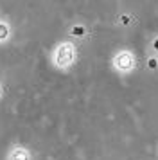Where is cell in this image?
I'll list each match as a JSON object with an SVG mask.
<instances>
[{
	"instance_id": "obj_1",
	"label": "cell",
	"mask_w": 158,
	"mask_h": 160,
	"mask_svg": "<svg viewBox=\"0 0 158 160\" xmlns=\"http://www.w3.org/2000/svg\"><path fill=\"white\" fill-rule=\"evenodd\" d=\"M76 59H77V47L70 40L59 42L52 49V52H50V61H52V65L56 67L57 70H68V68H72L74 63H76Z\"/></svg>"
},
{
	"instance_id": "obj_2",
	"label": "cell",
	"mask_w": 158,
	"mask_h": 160,
	"mask_svg": "<svg viewBox=\"0 0 158 160\" xmlns=\"http://www.w3.org/2000/svg\"><path fill=\"white\" fill-rule=\"evenodd\" d=\"M111 67H113V70L117 74H122V76L131 74L136 68L135 52L129 51V49H121V51H117L113 54V58H111Z\"/></svg>"
},
{
	"instance_id": "obj_3",
	"label": "cell",
	"mask_w": 158,
	"mask_h": 160,
	"mask_svg": "<svg viewBox=\"0 0 158 160\" xmlns=\"http://www.w3.org/2000/svg\"><path fill=\"white\" fill-rule=\"evenodd\" d=\"M7 160H32V153L25 146H13L7 153Z\"/></svg>"
},
{
	"instance_id": "obj_4",
	"label": "cell",
	"mask_w": 158,
	"mask_h": 160,
	"mask_svg": "<svg viewBox=\"0 0 158 160\" xmlns=\"http://www.w3.org/2000/svg\"><path fill=\"white\" fill-rule=\"evenodd\" d=\"M13 36V27H11V23L7 22V20H2L0 18V45L7 43L9 40Z\"/></svg>"
},
{
	"instance_id": "obj_5",
	"label": "cell",
	"mask_w": 158,
	"mask_h": 160,
	"mask_svg": "<svg viewBox=\"0 0 158 160\" xmlns=\"http://www.w3.org/2000/svg\"><path fill=\"white\" fill-rule=\"evenodd\" d=\"M70 34L72 36H79V38H83L86 34V29H85V25H81V23H77V25H74L70 29Z\"/></svg>"
},
{
	"instance_id": "obj_6",
	"label": "cell",
	"mask_w": 158,
	"mask_h": 160,
	"mask_svg": "<svg viewBox=\"0 0 158 160\" xmlns=\"http://www.w3.org/2000/svg\"><path fill=\"white\" fill-rule=\"evenodd\" d=\"M151 68H153V70L156 68V56H153V58H151Z\"/></svg>"
},
{
	"instance_id": "obj_7",
	"label": "cell",
	"mask_w": 158,
	"mask_h": 160,
	"mask_svg": "<svg viewBox=\"0 0 158 160\" xmlns=\"http://www.w3.org/2000/svg\"><path fill=\"white\" fill-rule=\"evenodd\" d=\"M2 95H4V87L0 85V99H2Z\"/></svg>"
}]
</instances>
